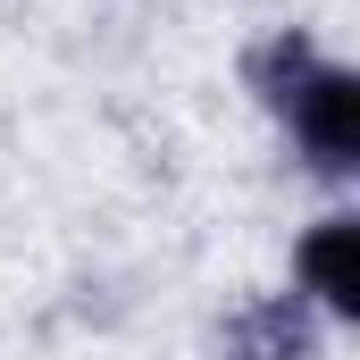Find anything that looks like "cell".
Returning <instances> with one entry per match:
<instances>
[{"instance_id":"1","label":"cell","mask_w":360,"mask_h":360,"mask_svg":"<svg viewBox=\"0 0 360 360\" xmlns=\"http://www.w3.org/2000/svg\"><path fill=\"white\" fill-rule=\"evenodd\" d=\"M269 109L293 126V143H302V160H310V168L352 176V160H360V84L344 76V68H327V59H319L302 84L276 92Z\"/></svg>"},{"instance_id":"2","label":"cell","mask_w":360,"mask_h":360,"mask_svg":"<svg viewBox=\"0 0 360 360\" xmlns=\"http://www.w3.org/2000/svg\"><path fill=\"white\" fill-rule=\"evenodd\" d=\"M302 285H310L335 319L360 310V226L352 218H319V226H310V243H302Z\"/></svg>"},{"instance_id":"3","label":"cell","mask_w":360,"mask_h":360,"mask_svg":"<svg viewBox=\"0 0 360 360\" xmlns=\"http://www.w3.org/2000/svg\"><path fill=\"white\" fill-rule=\"evenodd\" d=\"M226 352L235 360H310V310H302L293 293L252 302V310L226 327Z\"/></svg>"}]
</instances>
